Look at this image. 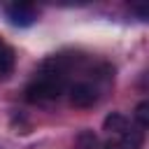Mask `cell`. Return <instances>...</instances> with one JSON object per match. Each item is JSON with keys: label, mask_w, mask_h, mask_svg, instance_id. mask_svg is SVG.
<instances>
[{"label": "cell", "mask_w": 149, "mask_h": 149, "mask_svg": "<svg viewBox=\"0 0 149 149\" xmlns=\"http://www.w3.org/2000/svg\"><path fill=\"white\" fill-rule=\"evenodd\" d=\"M5 16L16 28H28L37 21V7L30 2H12L5 7Z\"/></svg>", "instance_id": "7a4b0ae2"}, {"label": "cell", "mask_w": 149, "mask_h": 149, "mask_svg": "<svg viewBox=\"0 0 149 149\" xmlns=\"http://www.w3.org/2000/svg\"><path fill=\"white\" fill-rule=\"evenodd\" d=\"M12 68H14V49L5 40H0V77L9 74Z\"/></svg>", "instance_id": "8992f818"}, {"label": "cell", "mask_w": 149, "mask_h": 149, "mask_svg": "<svg viewBox=\"0 0 149 149\" xmlns=\"http://www.w3.org/2000/svg\"><path fill=\"white\" fill-rule=\"evenodd\" d=\"M135 121L140 123V128H147L149 126V102L147 100H142L135 107Z\"/></svg>", "instance_id": "ba28073f"}, {"label": "cell", "mask_w": 149, "mask_h": 149, "mask_svg": "<svg viewBox=\"0 0 149 149\" xmlns=\"http://www.w3.org/2000/svg\"><path fill=\"white\" fill-rule=\"evenodd\" d=\"M142 142H144V135L142 130H135V128H128L119 135H112L105 144V149H142Z\"/></svg>", "instance_id": "3957f363"}, {"label": "cell", "mask_w": 149, "mask_h": 149, "mask_svg": "<svg viewBox=\"0 0 149 149\" xmlns=\"http://www.w3.org/2000/svg\"><path fill=\"white\" fill-rule=\"evenodd\" d=\"M65 88H68L65 77L51 74V72H40V77L28 84L26 100L28 102H51V100H58Z\"/></svg>", "instance_id": "6da1fadb"}, {"label": "cell", "mask_w": 149, "mask_h": 149, "mask_svg": "<svg viewBox=\"0 0 149 149\" xmlns=\"http://www.w3.org/2000/svg\"><path fill=\"white\" fill-rule=\"evenodd\" d=\"M95 100H98V91L91 84L79 81V84H72L70 86V102L74 107H81L84 109V107H91Z\"/></svg>", "instance_id": "277c9868"}, {"label": "cell", "mask_w": 149, "mask_h": 149, "mask_svg": "<svg viewBox=\"0 0 149 149\" xmlns=\"http://www.w3.org/2000/svg\"><path fill=\"white\" fill-rule=\"evenodd\" d=\"M77 147L79 149H100V142H98V135L93 130H81L77 135Z\"/></svg>", "instance_id": "52a82bcc"}, {"label": "cell", "mask_w": 149, "mask_h": 149, "mask_svg": "<svg viewBox=\"0 0 149 149\" xmlns=\"http://www.w3.org/2000/svg\"><path fill=\"white\" fill-rule=\"evenodd\" d=\"M102 128H105L109 135H119V133H123V130H128V128H130V121H128L121 112H112V114H107V116H105Z\"/></svg>", "instance_id": "5b68a950"}]
</instances>
